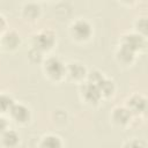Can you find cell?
Masks as SVG:
<instances>
[{"label": "cell", "mask_w": 148, "mask_h": 148, "mask_svg": "<svg viewBox=\"0 0 148 148\" xmlns=\"http://www.w3.org/2000/svg\"><path fill=\"white\" fill-rule=\"evenodd\" d=\"M83 92H84L86 98L88 101H90V102H94V103H96L101 98V95H102L99 89H98V87H97V84L91 83V82L87 83L83 87Z\"/></svg>", "instance_id": "4"}, {"label": "cell", "mask_w": 148, "mask_h": 148, "mask_svg": "<svg viewBox=\"0 0 148 148\" xmlns=\"http://www.w3.org/2000/svg\"><path fill=\"white\" fill-rule=\"evenodd\" d=\"M38 13H39V7L37 5H35V3H29L24 8V14L28 17H31V18L36 17L38 15Z\"/></svg>", "instance_id": "15"}, {"label": "cell", "mask_w": 148, "mask_h": 148, "mask_svg": "<svg viewBox=\"0 0 148 148\" xmlns=\"http://www.w3.org/2000/svg\"><path fill=\"white\" fill-rule=\"evenodd\" d=\"M102 79H103V76H102L101 73L97 72V71L91 72L90 75H89V80H90V82H91V83H95V84H97Z\"/></svg>", "instance_id": "17"}, {"label": "cell", "mask_w": 148, "mask_h": 148, "mask_svg": "<svg viewBox=\"0 0 148 148\" xmlns=\"http://www.w3.org/2000/svg\"><path fill=\"white\" fill-rule=\"evenodd\" d=\"M53 43H54V35L51 31H44L34 38L35 49L37 50H47L53 45Z\"/></svg>", "instance_id": "1"}, {"label": "cell", "mask_w": 148, "mask_h": 148, "mask_svg": "<svg viewBox=\"0 0 148 148\" xmlns=\"http://www.w3.org/2000/svg\"><path fill=\"white\" fill-rule=\"evenodd\" d=\"M113 117H114V119H116L117 123L125 124V123H127V121L130 120V118H131V112H130L128 110H126V109H123V108H121V109H117Z\"/></svg>", "instance_id": "10"}, {"label": "cell", "mask_w": 148, "mask_h": 148, "mask_svg": "<svg viewBox=\"0 0 148 148\" xmlns=\"http://www.w3.org/2000/svg\"><path fill=\"white\" fill-rule=\"evenodd\" d=\"M138 27H139V29L141 30V31H143V32H146L147 31V21H146V18H142L141 21H139L138 22Z\"/></svg>", "instance_id": "20"}, {"label": "cell", "mask_w": 148, "mask_h": 148, "mask_svg": "<svg viewBox=\"0 0 148 148\" xmlns=\"http://www.w3.org/2000/svg\"><path fill=\"white\" fill-rule=\"evenodd\" d=\"M13 106V99L7 95H0V110L6 111Z\"/></svg>", "instance_id": "16"}, {"label": "cell", "mask_w": 148, "mask_h": 148, "mask_svg": "<svg viewBox=\"0 0 148 148\" xmlns=\"http://www.w3.org/2000/svg\"><path fill=\"white\" fill-rule=\"evenodd\" d=\"M124 45L127 46L128 49H131L132 51H135L138 49H141L145 45V40H143V38L141 36L132 34V35H128V36L125 37Z\"/></svg>", "instance_id": "5"}, {"label": "cell", "mask_w": 148, "mask_h": 148, "mask_svg": "<svg viewBox=\"0 0 148 148\" xmlns=\"http://www.w3.org/2000/svg\"><path fill=\"white\" fill-rule=\"evenodd\" d=\"M97 87L101 91V94H104V95H110L113 92V83L109 80H105V79H102L98 83H97Z\"/></svg>", "instance_id": "9"}, {"label": "cell", "mask_w": 148, "mask_h": 148, "mask_svg": "<svg viewBox=\"0 0 148 148\" xmlns=\"http://www.w3.org/2000/svg\"><path fill=\"white\" fill-rule=\"evenodd\" d=\"M10 111H12V114L15 119H17L18 121H25L28 120L29 118V110L21 105V104H16V105H13L10 108Z\"/></svg>", "instance_id": "6"}, {"label": "cell", "mask_w": 148, "mask_h": 148, "mask_svg": "<svg viewBox=\"0 0 148 148\" xmlns=\"http://www.w3.org/2000/svg\"><path fill=\"white\" fill-rule=\"evenodd\" d=\"M133 54H134V51H132L125 45H123V47L119 51V58L123 61H131L133 59Z\"/></svg>", "instance_id": "14"}, {"label": "cell", "mask_w": 148, "mask_h": 148, "mask_svg": "<svg viewBox=\"0 0 148 148\" xmlns=\"http://www.w3.org/2000/svg\"><path fill=\"white\" fill-rule=\"evenodd\" d=\"M3 27H5V20H3L2 16H0V30H1Z\"/></svg>", "instance_id": "22"}, {"label": "cell", "mask_w": 148, "mask_h": 148, "mask_svg": "<svg viewBox=\"0 0 148 148\" xmlns=\"http://www.w3.org/2000/svg\"><path fill=\"white\" fill-rule=\"evenodd\" d=\"M73 32H74V35H75L76 38H79V39H86L91 34L90 24L87 21H84V20H79L73 25Z\"/></svg>", "instance_id": "3"}, {"label": "cell", "mask_w": 148, "mask_h": 148, "mask_svg": "<svg viewBox=\"0 0 148 148\" xmlns=\"http://www.w3.org/2000/svg\"><path fill=\"white\" fill-rule=\"evenodd\" d=\"M130 106L132 108L133 111H135V112H141V111H143V109H145V106H146V101H145V98L141 97V96H134V97H132L131 101H130Z\"/></svg>", "instance_id": "7"}, {"label": "cell", "mask_w": 148, "mask_h": 148, "mask_svg": "<svg viewBox=\"0 0 148 148\" xmlns=\"http://www.w3.org/2000/svg\"><path fill=\"white\" fill-rule=\"evenodd\" d=\"M6 126H7V121L0 117V132H3V130H6Z\"/></svg>", "instance_id": "21"}, {"label": "cell", "mask_w": 148, "mask_h": 148, "mask_svg": "<svg viewBox=\"0 0 148 148\" xmlns=\"http://www.w3.org/2000/svg\"><path fill=\"white\" fill-rule=\"evenodd\" d=\"M45 67H46V71L49 72V74L54 79H59L65 72L64 65L58 58H50L46 61Z\"/></svg>", "instance_id": "2"}, {"label": "cell", "mask_w": 148, "mask_h": 148, "mask_svg": "<svg viewBox=\"0 0 148 148\" xmlns=\"http://www.w3.org/2000/svg\"><path fill=\"white\" fill-rule=\"evenodd\" d=\"M17 141H18V136L14 131H7L3 134V142L7 146H14L17 143Z\"/></svg>", "instance_id": "13"}, {"label": "cell", "mask_w": 148, "mask_h": 148, "mask_svg": "<svg viewBox=\"0 0 148 148\" xmlns=\"http://www.w3.org/2000/svg\"><path fill=\"white\" fill-rule=\"evenodd\" d=\"M43 147L44 148H61V142H60L59 138L50 135V136H46L44 139Z\"/></svg>", "instance_id": "11"}, {"label": "cell", "mask_w": 148, "mask_h": 148, "mask_svg": "<svg viewBox=\"0 0 148 148\" xmlns=\"http://www.w3.org/2000/svg\"><path fill=\"white\" fill-rule=\"evenodd\" d=\"M126 148H146V146H145V143H143L142 141L135 140V141L130 142V143L126 146Z\"/></svg>", "instance_id": "19"}, {"label": "cell", "mask_w": 148, "mask_h": 148, "mask_svg": "<svg viewBox=\"0 0 148 148\" xmlns=\"http://www.w3.org/2000/svg\"><path fill=\"white\" fill-rule=\"evenodd\" d=\"M68 72H69V74H71L72 77L80 79V77H82L84 75L86 69H84V67L81 64H72L68 67Z\"/></svg>", "instance_id": "8"}, {"label": "cell", "mask_w": 148, "mask_h": 148, "mask_svg": "<svg viewBox=\"0 0 148 148\" xmlns=\"http://www.w3.org/2000/svg\"><path fill=\"white\" fill-rule=\"evenodd\" d=\"M29 57H30V59H31L32 61H39L40 58H42L40 52H39V50H37V49L31 50V51L29 52Z\"/></svg>", "instance_id": "18"}, {"label": "cell", "mask_w": 148, "mask_h": 148, "mask_svg": "<svg viewBox=\"0 0 148 148\" xmlns=\"http://www.w3.org/2000/svg\"><path fill=\"white\" fill-rule=\"evenodd\" d=\"M3 42L8 47H15L20 43V38L15 32H8L5 35Z\"/></svg>", "instance_id": "12"}]
</instances>
